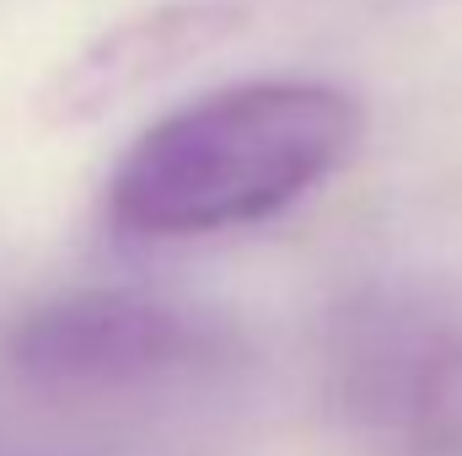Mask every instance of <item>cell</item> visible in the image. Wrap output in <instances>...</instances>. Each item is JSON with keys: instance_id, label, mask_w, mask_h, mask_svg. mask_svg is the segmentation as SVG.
<instances>
[{"instance_id": "7a4b0ae2", "label": "cell", "mask_w": 462, "mask_h": 456, "mask_svg": "<svg viewBox=\"0 0 462 456\" xmlns=\"http://www.w3.org/2000/svg\"><path fill=\"white\" fill-rule=\"evenodd\" d=\"M210 349V323L162 296L76 290L43 301L16 323L11 365L54 392H114L199 365Z\"/></svg>"}, {"instance_id": "3957f363", "label": "cell", "mask_w": 462, "mask_h": 456, "mask_svg": "<svg viewBox=\"0 0 462 456\" xmlns=\"http://www.w3.org/2000/svg\"><path fill=\"white\" fill-rule=\"evenodd\" d=\"M247 22L242 0H156L97 38H87L38 92V118L49 129H81L118 114L129 97L178 76L183 65L216 54Z\"/></svg>"}, {"instance_id": "277c9868", "label": "cell", "mask_w": 462, "mask_h": 456, "mask_svg": "<svg viewBox=\"0 0 462 456\" xmlns=\"http://www.w3.org/2000/svg\"><path fill=\"white\" fill-rule=\"evenodd\" d=\"M345 397L387 435H425L462 414V323L425 306H371L345 339Z\"/></svg>"}, {"instance_id": "6da1fadb", "label": "cell", "mask_w": 462, "mask_h": 456, "mask_svg": "<svg viewBox=\"0 0 462 456\" xmlns=\"http://www.w3.org/2000/svg\"><path fill=\"white\" fill-rule=\"evenodd\" d=\"M360 140L365 108L334 81H236L140 129L103 205L124 236H221L318 194Z\"/></svg>"}]
</instances>
